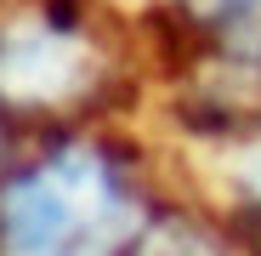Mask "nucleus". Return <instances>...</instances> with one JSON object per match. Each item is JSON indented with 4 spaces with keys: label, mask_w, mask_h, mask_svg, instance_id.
Here are the masks:
<instances>
[{
    "label": "nucleus",
    "mask_w": 261,
    "mask_h": 256,
    "mask_svg": "<svg viewBox=\"0 0 261 256\" xmlns=\"http://www.w3.org/2000/svg\"><path fill=\"white\" fill-rule=\"evenodd\" d=\"M125 256H227V245L204 222L182 217V211H165V217H153L137 239H125Z\"/></svg>",
    "instance_id": "20e7f679"
},
{
    "label": "nucleus",
    "mask_w": 261,
    "mask_h": 256,
    "mask_svg": "<svg viewBox=\"0 0 261 256\" xmlns=\"http://www.w3.org/2000/svg\"><path fill=\"white\" fill-rule=\"evenodd\" d=\"M176 12L233 68H261V0H176Z\"/></svg>",
    "instance_id": "7ed1b4c3"
},
{
    "label": "nucleus",
    "mask_w": 261,
    "mask_h": 256,
    "mask_svg": "<svg viewBox=\"0 0 261 256\" xmlns=\"http://www.w3.org/2000/svg\"><path fill=\"white\" fill-rule=\"evenodd\" d=\"M125 171L102 148H57L0 188V250L6 256H108L130 228Z\"/></svg>",
    "instance_id": "f257e3e1"
},
{
    "label": "nucleus",
    "mask_w": 261,
    "mask_h": 256,
    "mask_svg": "<svg viewBox=\"0 0 261 256\" xmlns=\"http://www.w3.org/2000/svg\"><path fill=\"white\" fill-rule=\"evenodd\" d=\"M97 57L80 29V0H40L0 29V108L46 114L91 97Z\"/></svg>",
    "instance_id": "f03ea898"
}]
</instances>
